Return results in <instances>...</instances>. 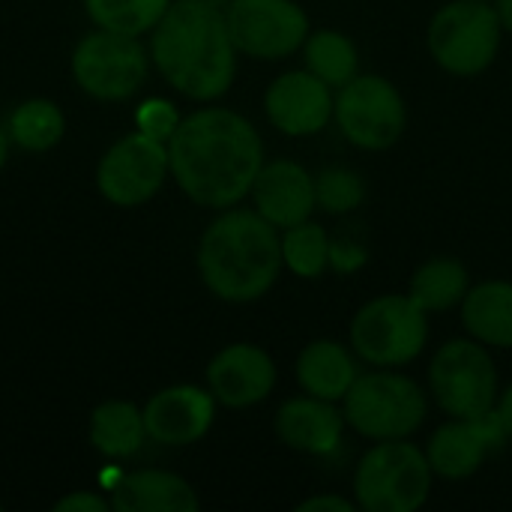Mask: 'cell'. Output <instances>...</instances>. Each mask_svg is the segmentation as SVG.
<instances>
[{
  "instance_id": "cell-1",
  "label": "cell",
  "mask_w": 512,
  "mask_h": 512,
  "mask_svg": "<svg viewBox=\"0 0 512 512\" xmlns=\"http://www.w3.org/2000/svg\"><path fill=\"white\" fill-rule=\"evenodd\" d=\"M261 165V135L228 108H201L180 120L168 138V168L201 207H231L246 198Z\"/></svg>"
},
{
  "instance_id": "cell-2",
  "label": "cell",
  "mask_w": 512,
  "mask_h": 512,
  "mask_svg": "<svg viewBox=\"0 0 512 512\" xmlns=\"http://www.w3.org/2000/svg\"><path fill=\"white\" fill-rule=\"evenodd\" d=\"M159 72L189 99L222 96L237 69V48L225 15L207 0H177L153 27Z\"/></svg>"
},
{
  "instance_id": "cell-3",
  "label": "cell",
  "mask_w": 512,
  "mask_h": 512,
  "mask_svg": "<svg viewBox=\"0 0 512 512\" xmlns=\"http://www.w3.org/2000/svg\"><path fill=\"white\" fill-rule=\"evenodd\" d=\"M282 240L258 210H228L210 222L198 246L204 285L225 303L264 297L282 270Z\"/></svg>"
},
{
  "instance_id": "cell-4",
  "label": "cell",
  "mask_w": 512,
  "mask_h": 512,
  "mask_svg": "<svg viewBox=\"0 0 512 512\" xmlns=\"http://www.w3.org/2000/svg\"><path fill=\"white\" fill-rule=\"evenodd\" d=\"M432 492V465L426 453L405 438L378 441L357 465L354 498L366 512H414Z\"/></svg>"
},
{
  "instance_id": "cell-5",
  "label": "cell",
  "mask_w": 512,
  "mask_h": 512,
  "mask_svg": "<svg viewBox=\"0 0 512 512\" xmlns=\"http://www.w3.org/2000/svg\"><path fill=\"white\" fill-rule=\"evenodd\" d=\"M345 423L372 441H399L426 420V396L417 381L396 372H369L345 393Z\"/></svg>"
},
{
  "instance_id": "cell-6",
  "label": "cell",
  "mask_w": 512,
  "mask_h": 512,
  "mask_svg": "<svg viewBox=\"0 0 512 512\" xmlns=\"http://www.w3.org/2000/svg\"><path fill=\"white\" fill-rule=\"evenodd\" d=\"M501 18L483 0H453L429 24V51L453 75H480L501 48Z\"/></svg>"
},
{
  "instance_id": "cell-7",
  "label": "cell",
  "mask_w": 512,
  "mask_h": 512,
  "mask_svg": "<svg viewBox=\"0 0 512 512\" xmlns=\"http://www.w3.org/2000/svg\"><path fill=\"white\" fill-rule=\"evenodd\" d=\"M429 339L426 312L405 294H387L366 303L351 321V345L372 366H405Z\"/></svg>"
},
{
  "instance_id": "cell-8",
  "label": "cell",
  "mask_w": 512,
  "mask_h": 512,
  "mask_svg": "<svg viewBox=\"0 0 512 512\" xmlns=\"http://www.w3.org/2000/svg\"><path fill=\"white\" fill-rule=\"evenodd\" d=\"M432 393L438 405L459 420H474L495 411L498 396V372L483 348V342L453 339L447 342L429 369Z\"/></svg>"
},
{
  "instance_id": "cell-9",
  "label": "cell",
  "mask_w": 512,
  "mask_h": 512,
  "mask_svg": "<svg viewBox=\"0 0 512 512\" xmlns=\"http://www.w3.org/2000/svg\"><path fill=\"white\" fill-rule=\"evenodd\" d=\"M333 117L342 135L363 150L393 147L408 123L402 93L381 75H357L333 99Z\"/></svg>"
},
{
  "instance_id": "cell-10",
  "label": "cell",
  "mask_w": 512,
  "mask_h": 512,
  "mask_svg": "<svg viewBox=\"0 0 512 512\" xmlns=\"http://www.w3.org/2000/svg\"><path fill=\"white\" fill-rule=\"evenodd\" d=\"M72 75L78 87L96 99H126L147 75V57L138 36L96 30L84 36L72 54Z\"/></svg>"
},
{
  "instance_id": "cell-11",
  "label": "cell",
  "mask_w": 512,
  "mask_h": 512,
  "mask_svg": "<svg viewBox=\"0 0 512 512\" xmlns=\"http://www.w3.org/2000/svg\"><path fill=\"white\" fill-rule=\"evenodd\" d=\"M225 21L234 48L258 60L288 57L309 36V18L294 0H231Z\"/></svg>"
},
{
  "instance_id": "cell-12",
  "label": "cell",
  "mask_w": 512,
  "mask_h": 512,
  "mask_svg": "<svg viewBox=\"0 0 512 512\" xmlns=\"http://www.w3.org/2000/svg\"><path fill=\"white\" fill-rule=\"evenodd\" d=\"M168 171V144L135 132L102 156L96 183L111 204L138 207L162 189Z\"/></svg>"
},
{
  "instance_id": "cell-13",
  "label": "cell",
  "mask_w": 512,
  "mask_h": 512,
  "mask_svg": "<svg viewBox=\"0 0 512 512\" xmlns=\"http://www.w3.org/2000/svg\"><path fill=\"white\" fill-rule=\"evenodd\" d=\"M507 438L501 420L495 411L474 417V420H453L441 426L426 450V459L432 465V474L444 480H465L480 471L483 459L501 447Z\"/></svg>"
},
{
  "instance_id": "cell-14",
  "label": "cell",
  "mask_w": 512,
  "mask_h": 512,
  "mask_svg": "<svg viewBox=\"0 0 512 512\" xmlns=\"http://www.w3.org/2000/svg\"><path fill=\"white\" fill-rule=\"evenodd\" d=\"M264 108L270 123L294 138L315 135L333 117V96L330 84H324L309 69L279 75L264 96Z\"/></svg>"
},
{
  "instance_id": "cell-15",
  "label": "cell",
  "mask_w": 512,
  "mask_h": 512,
  "mask_svg": "<svg viewBox=\"0 0 512 512\" xmlns=\"http://www.w3.org/2000/svg\"><path fill=\"white\" fill-rule=\"evenodd\" d=\"M210 393L228 408H249L264 402L276 384V366L258 345H228L207 366Z\"/></svg>"
},
{
  "instance_id": "cell-16",
  "label": "cell",
  "mask_w": 512,
  "mask_h": 512,
  "mask_svg": "<svg viewBox=\"0 0 512 512\" xmlns=\"http://www.w3.org/2000/svg\"><path fill=\"white\" fill-rule=\"evenodd\" d=\"M216 417L213 393H204L201 387H168L156 393L144 408V429L147 438L165 444V447H186L207 435Z\"/></svg>"
},
{
  "instance_id": "cell-17",
  "label": "cell",
  "mask_w": 512,
  "mask_h": 512,
  "mask_svg": "<svg viewBox=\"0 0 512 512\" xmlns=\"http://www.w3.org/2000/svg\"><path fill=\"white\" fill-rule=\"evenodd\" d=\"M252 201L255 210L276 228H294L312 216L315 204V177L291 162L276 159L270 165H261L255 183H252Z\"/></svg>"
},
{
  "instance_id": "cell-18",
  "label": "cell",
  "mask_w": 512,
  "mask_h": 512,
  "mask_svg": "<svg viewBox=\"0 0 512 512\" xmlns=\"http://www.w3.org/2000/svg\"><path fill=\"white\" fill-rule=\"evenodd\" d=\"M345 426V414L333 408L327 399L303 396V399H288L276 411V435L285 447L297 453H312L324 456L339 447Z\"/></svg>"
},
{
  "instance_id": "cell-19",
  "label": "cell",
  "mask_w": 512,
  "mask_h": 512,
  "mask_svg": "<svg viewBox=\"0 0 512 512\" xmlns=\"http://www.w3.org/2000/svg\"><path fill=\"white\" fill-rule=\"evenodd\" d=\"M195 489L168 471H132L111 486V510L117 512H195Z\"/></svg>"
},
{
  "instance_id": "cell-20",
  "label": "cell",
  "mask_w": 512,
  "mask_h": 512,
  "mask_svg": "<svg viewBox=\"0 0 512 512\" xmlns=\"http://www.w3.org/2000/svg\"><path fill=\"white\" fill-rule=\"evenodd\" d=\"M357 378L360 375L354 357L345 351V345L333 339H318L306 345L297 357V381L315 399L339 402L345 399V393L354 387Z\"/></svg>"
},
{
  "instance_id": "cell-21",
  "label": "cell",
  "mask_w": 512,
  "mask_h": 512,
  "mask_svg": "<svg viewBox=\"0 0 512 512\" xmlns=\"http://www.w3.org/2000/svg\"><path fill=\"white\" fill-rule=\"evenodd\" d=\"M465 330L483 342L512 348V282H483L462 300Z\"/></svg>"
},
{
  "instance_id": "cell-22",
  "label": "cell",
  "mask_w": 512,
  "mask_h": 512,
  "mask_svg": "<svg viewBox=\"0 0 512 512\" xmlns=\"http://www.w3.org/2000/svg\"><path fill=\"white\" fill-rule=\"evenodd\" d=\"M144 438V414L129 402H105L90 417V441L108 459L135 456Z\"/></svg>"
},
{
  "instance_id": "cell-23",
  "label": "cell",
  "mask_w": 512,
  "mask_h": 512,
  "mask_svg": "<svg viewBox=\"0 0 512 512\" xmlns=\"http://www.w3.org/2000/svg\"><path fill=\"white\" fill-rule=\"evenodd\" d=\"M468 294V270L456 258H432L411 276L408 297L423 312H447Z\"/></svg>"
},
{
  "instance_id": "cell-24",
  "label": "cell",
  "mask_w": 512,
  "mask_h": 512,
  "mask_svg": "<svg viewBox=\"0 0 512 512\" xmlns=\"http://www.w3.org/2000/svg\"><path fill=\"white\" fill-rule=\"evenodd\" d=\"M303 54H306V69L330 87H345L351 78H357L360 54L354 42L339 30L309 33L303 42Z\"/></svg>"
},
{
  "instance_id": "cell-25",
  "label": "cell",
  "mask_w": 512,
  "mask_h": 512,
  "mask_svg": "<svg viewBox=\"0 0 512 512\" xmlns=\"http://www.w3.org/2000/svg\"><path fill=\"white\" fill-rule=\"evenodd\" d=\"M63 129H66L63 111L48 99H30V102L18 105L9 120L12 141L30 153L51 150L63 138Z\"/></svg>"
},
{
  "instance_id": "cell-26",
  "label": "cell",
  "mask_w": 512,
  "mask_h": 512,
  "mask_svg": "<svg viewBox=\"0 0 512 512\" xmlns=\"http://www.w3.org/2000/svg\"><path fill=\"white\" fill-rule=\"evenodd\" d=\"M84 6L102 30L138 36L162 21L171 0H84Z\"/></svg>"
},
{
  "instance_id": "cell-27",
  "label": "cell",
  "mask_w": 512,
  "mask_h": 512,
  "mask_svg": "<svg viewBox=\"0 0 512 512\" xmlns=\"http://www.w3.org/2000/svg\"><path fill=\"white\" fill-rule=\"evenodd\" d=\"M282 261L303 279H315L330 264V237L315 222H300L294 228H285L282 237Z\"/></svg>"
},
{
  "instance_id": "cell-28",
  "label": "cell",
  "mask_w": 512,
  "mask_h": 512,
  "mask_svg": "<svg viewBox=\"0 0 512 512\" xmlns=\"http://www.w3.org/2000/svg\"><path fill=\"white\" fill-rule=\"evenodd\" d=\"M366 183L351 168H324L315 177V204L324 213H351L363 204Z\"/></svg>"
},
{
  "instance_id": "cell-29",
  "label": "cell",
  "mask_w": 512,
  "mask_h": 512,
  "mask_svg": "<svg viewBox=\"0 0 512 512\" xmlns=\"http://www.w3.org/2000/svg\"><path fill=\"white\" fill-rule=\"evenodd\" d=\"M135 117H138V132H144V135H150L156 141H168L174 135V129H177V123H180L174 105L165 102V99L144 102Z\"/></svg>"
},
{
  "instance_id": "cell-30",
  "label": "cell",
  "mask_w": 512,
  "mask_h": 512,
  "mask_svg": "<svg viewBox=\"0 0 512 512\" xmlns=\"http://www.w3.org/2000/svg\"><path fill=\"white\" fill-rule=\"evenodd\" d=\"M111 504L102 501L99 495L93 492H75V495H66L63 501L54 504V512H108Z\"/></svg>"
},
{
  "instance_id": "cell-31",
  "label": "cell",
  "mask_w": 512,
  "mask_h": 512,
  "mask_svg": "<svg viewBox=\"0 0 512 512\" xmlns=\"http://www.w3.org/2000/svg\"><path fill=\"white\" fill-rule=\"evenodd\" d=\"M363 261H366V252H363L360 246H351V243H330V264H333L336 270L351 273V270H357Z\"/></svg>"
},
{
  "instance_id": "cell-32",
  "label": "cell",
  "mask_w": 512,
  "mask_h": 512,
  "mask_svg": "<svg viewBox=\"0 0 512 512\" xmlns=\"http://www.w3.org/2000/svg\"><path fill=\"white\" fill-rule=\"evenodd\" d=\"M357 504L342 495H315L303 504H297V512H354Z\"/></svg>"
},
{
  "instance_id": "cell-33",
  "label": "cell",
  "mask_w": 512,
  "mask_h": 512,
  "mask_svg": "<svg viewBox=\"0 0 512 512\" xmlns=\"http://www.w3.org/2000/svg\"><path fill=\"white\" fill-rule=\"evenodd\" d=\"M498 420H501V426H504V432H507V438H512V387L501 396V402H498Z\"/></svg>"
},
{
  "instance_id": "cell-34",
  "label": "cell",
  "mask_w": 512,
  "mask_h": 512,
  "mask_svg": "<svg viewBox=\"0 0 512 512\" xmlns=\"http://www.w3.org/2000/svg\"><path fill=\"white\" fill-rule=\"evenodd\" d=\"M495 12L501 18V27L512 33V0H495Z\"/></svg>"
},
{
  "instance_id": "cell-35",
  "label": "cell",
  "mask_w": 512,
  "mask_h": 512,
  "mask_svg": "<svg viewBox=\"0 0 512 512\" xmlns=\"http://www.w3.org/2000/svg\"><path fill=\"white\" fill-rule=\"evenodd\" d=\"M6 156H9V141H6V135L0 132V168H3V162H6Z\"/></svg>"
}]
</instances>
